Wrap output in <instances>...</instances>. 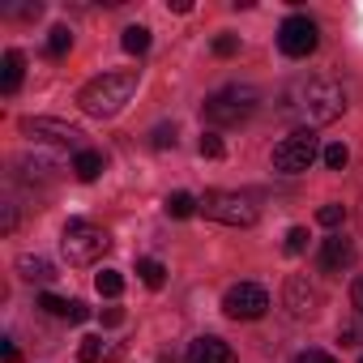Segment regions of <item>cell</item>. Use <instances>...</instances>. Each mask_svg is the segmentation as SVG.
Returning <instances> with one entry per match:
<instances>
[{
    "instance_id": "1",
    "label": "cell",
    "mask_w": 363,
    "mask_h": 363,
    "mask_svg": "<svg viewBox=\"0 0 363 363\" xmlns=\"http://www.w3.org/2000/svg\"><path fill=\"white\" fill-rule=\"evenodd\" d=\"M286 111L303 120V128L312 124H333L342 111H346V90L329 77H312V82H299L286 90Z\"/></svg>"
},
{
    "instance_id": "2",
    "label": "cell",
    "mask_w": 363,
    "mask_h": 363,
    "mask_svg": "<svg viewBox=\"0 0 363 363\" xmlns=\"http://www.w3.org/2000/svg\"><path fill=\"white\" fill-rule=\"evenodd\" d=\"M137 94V69H120V73H99L94 82L82 86L77 107L94 120H111L124 111V103Z\"/></svg>"
},
{
    "instance_id": "3",
    "label": "cell",
    "mask_w": 363,
    "mask_h": 363,
    "mask_svg": "<svg viewBox=\"0 0 363 363\" xmlns=\"http://www.w3.org/2000/svg\"><path fill=\"white\" fill-rule=\"evenodd\" d=\"M257 103H261V94L252 90V86H223V90H214L210 99H206V120L210 124H218V128H231V124H240V120H248L252 111H257Z\"/></svg>"
},
{
    "instance_id": "4",
    "label": "cell",
    "mask_w": 363,
    "mask_h": 363,
    "mask_svg": "<svg viewBox=\"0 0 363 363\" xmlns=\"http://www.w3.org/2000/svg\"><path fill=\"white\" fill-rule=\"evenodd\" d=\"M107 248H111L107 231L94 227V223H86V218H73V223L65 227V235H60V252L69 257V265H90V261H99Z\"/></svg>"
},
{
    "instance_id": "5",
    "label": "cell",
    "mask_w": 363,
    "mask_h": 363,
    "mask_svg": "<svg viewBox=\"0 0 363 363\" xmlns=\"http://www.w3.org/2000/svg\"><path fill=\"white\" fill-rule=\"evenodd\" d=\"M316 154H320V141L312 137V128H295L291 137H282V141L274 145V171L299 175V171H308V167L316 162Z\"/></svg>"
},
{
    "instance_id": "6",
    "label": "cell",
    "mask_w": 363,
    "mask_h": 363,
    "mask_svg": "<svg viewBox=\"0 0 363 363\" xmlns=\"http://www.w3.org/2000/svg\"><path fill=\"white\" fill-rule=\"evenodd\" d=\"M201 214L223 223V227H252L257 223V206L244 193H206L201 197Z\"/></svg>"
},
{
    "instance_id": "7",
    "label": "cell",
    "mask_w": 363,
    "mask_h": 363,
    "mask_svg": "<svg viewBox=\"0 0 363 363\" xmlns=\"http://www.w3.org/2000/svg\"><path fill=\"white\" fill-rule=\"evenodd\" d=\"M278 48H282V56H291V60L312 56V52L320 48V30H316V22L303 18V13L286 18V22L278 26Z\"/></svg>"
},
{
    "instance_id": "8",
    "label": "cell",
    "mask_w": 363,
    "mask_h": 363,
    "mask_svg": "<svg viewBox=\"0 0 363 363\" xmlns=\"http://www.w3.org/2000/svg\"><path fill=\"white\" fill-rule=\"evenodd\" d=\"M223 312L231 320H261L269 312V291L257 286V282H235L227 295H223Z\"/></svg>"
},
{
    "instance_id": "9",
    "label": "cell",
    "mask_w": 363,
    "mask_h": 363,
    "mask_svg": "<svg viewBox=\"0 0 363 363\" xmlns=\"http://www.w3.org/2000/svg\"><path fill=\"white\" fill-rule=\"evenodd\" d=\"M282 303H286V312H291L295 320H312V316L320 312L325 295H320V286H316V282H308L303 274H291V278H286V286H282Z\"/></svg>"
},
{
    "instance_id": "10",
    "label": "cell",
    "mask_w": 363,
    "mask_h": 363,
    "mask_svg": "<svg viewBox=\"0 0 363 363\" xmlns=\"http://www.w3.org/2000/svg\"><path fill=\"white\" fill-rule=\"evenodd\" d=\"M22 133L35 137V141H52V145H82V128L77 124H65V120H22Z\"/></svg>"
},
{
    "instance_id": "11",
    "label": "cell",
    "mask_w": 363,
    "mask_h": 363,
    "mask_svg": "<svg viewBox=\"0 0 363 363\" xmlns=\"http://www.w3.org/2000/svg\"><path fill=\"white\" fill-rule=\"evenodd\" d=\"M320 265H325L329 274L350 269V265H354V244H350L346 235H329V240L320 244Z\"/></svg>"
},
{
    "instance_id": "12",
    "label": "cell",
    "mask_w": 363,
    "mask_h": 363,
    "mask_svg": "<svg viewBox=\"0 0 363 363\" xmlns=\"http://www.w3.org/2000/svg\"><path fill=\"white\" fill-rule=\"evenodd\" d=\"M189 363H235V354H231V346L223 342V337H197L193 346H189Z\"/></svg>"
},
{
    "instance_id": "13",
    "label": "cell",
    "mask_w": 363,
    "mask_h": 363,
    "mask_svg": "<svg viewBox=\"0 0 363 363\" xmlns=\"http://www.w3.org/2000/svg\"><path fill=\"white\" fill-rule=\"evenodd\" d=\"M22 77H26V60H22V52H5V60H0V90L13 94V90L22 86Z\"/></svg>"
},
{
    "instance_id": "14",
    "label": "cell",
    "mask_w": 363,
    "mask_h": 363,
    "mask_svg": "<svg viewBox=\"0 0 363 363\" xmlns=\"http://www.w3.org/2000/svg\"><path fill=\"white\" fill-rule=\"evenodd\" d=\"M103 167H107V158H103L99 150H77V158H73V175L82 179V184L99 179V175H103Z\"/></svg>"
},
{
    "instance_id": "15",
    "label": "cell",
    "mask_w": 363,
    "mask_h": 363,
    "mask_svg": "<svg viewBox=\"0 0 363 363\" xmlns=\"http://www.w3.org/2000/svg\"><path fill=\"white\" fill-rule=\"evenodd\" d=\"M18 274H22L26 282H52V278H56V265L43 261V257H18Z\"/></svg>"
},
{
    "instance_id": "16",
    "label": "cell",
    "mask_w": 363,
    "mask_h": 363,
    "mask_svg": "<svg viewBox=\"0 0 363 363\" xmlns=\"http://www.w3.org/2000/svg\"><path fill=\"white\" fill-rule=\"evenodd\" d=\"M162 210H167V214H171V218H193V214H197V210H201V201H197V197H193V193H171V197H167V206H162Z\"/></svg>"
},
{
    "instance_id": "17",
    "label": "cell",
    "mask_w": 363,
    "mask_h": 363,
    "mask_svg": "<svg viewBox=\"0 0 363 363\" xmlns=\"http://www.w3.org/2000/svg\"><path fill=\"white\" fill-rule=\"evenodd\" d=\"M120 48H124L128 56H145V52H150V30H145V26H124Z\"/></svg>"
},
{
    "instance_id": "18",
    "label": "cell",
    "mask_w": 363,
    "mask_h": 363,
    "mask_svg": "<svg viewBox=\"0 0 363 363\" xmlns=\"http://www.w3.org/2000/svg\"><path fill=\"white\" fill-rule=\"evenodd\" d=\"M137 278L150 286V291H158L162 282H167V269H162V261H154V257H145V261H137Z\"/></svg>"
},
{
    "instance_id": "19",
    "label": "cell",
    "mask_w": 363,
    "mask_h": 363,
    "mask_svg": "<svg viewBox=\"0 0 363 363\" xmlns=\"http://www.w3.org/2000/svg\"><path fill=\"white\" fill-rule=\"evenodd\" d=\"M94 286H99L103 299H116V295L124 291V278H120V269H103V274L94 278Z\"/></svg>"
},
{
    "instance_id": "20",
    "label": "cell",
    "mask_w": 363,
    "mask_h": 363,
    "mask_svg": "<svg viewBox=\"0 0 363 363\" xmlns=\"http://www.w3.org/2000/svg\"><path fill=\"white\" fill-rule=\"evenodd\" d=\"M69 48H73V30L69 26H56L48 35V56H69Z\"/></svg>"
},
{
    "instance_id": "21",
    "label": "cell",
    "mask_w": 363,
    "mask_h": 363,
    "mask_svg": "<svg viewBox=\"0 0 363 363\" xmlns=\"http://www.w3.org/2000/svg\"><path fill=\"white\" fill-rule=\"evenodd\" d=\"M320 158H325V167H329V171H342V167L350 162V150H346L342 141H329V145L320 150Z\"/></svg>"
},
{
    "instance_id": "22",
    "label": "cell",
    "mask_w": 363,
    "mask_h": 363,
    "mask_svg": "<svg viewBox=\"0 0 363 363\" xmlns=\"http://www.w3.org/2000/svg\"><path fill=\"white\" fill-rule=\"evenodd\" d=\"M316 223H320V227H329V231H337V227L346 223V206H337V201L320 206V210H316Z\"/></svg>"
},
{
    "instance_id": "23",
    "label": "cell",
    "mask_w": 363,
    "mask_h": 363,
    "mask_svg": "<svg viewBox=\"0 0 363 363\" xmlns=\"http://www.w3.org/2000/svg\"><path fill=\"white\" fill-rule=\"evenodd\" d=\"M39 308H43L48 316H65V320H69L73 299H60V295H52V291H48V295H39Z\"/></svg>"
},
{
    "instance_id": "24",
    "label": "cell",
    "mask_w": 363,
    "mask_h": 363,
    "mask_svg": "<svg viewBox=\"0 0 363 363\" xmlns=\"http://www.w3.org/2000/svg\"><path fill=\"white\" fill-rule=\"evenodd\" d=\"M197 150H201V158H223V154H227V145H223V137H218V133H201Z\"/></svg>"
},
{
    "instance_id": "25",
    "label": "cell",
    "mask_w": 363,
    "mask_h": 363,
    "mask_svg": "<svg viewBox=\"0 0 363 363\" xmlns=\"http://www.w3.org/2000/svg\"><path fill=\"white\" fill-rule=\"evenodd\" d=\"M282 248H286V257H299V252L308 248V231H303V227H291L286 240H282Z\"/></svg>"
},
{
    "instance_id": "26",
    "label": "cell",
    "mask_w": 363,
    "mask_h": 363,
    "mask_svg": "<svg viewBox=\"0 0 363 363\" xmlns=\"http://www.w3.org/2000/svg\"><path fill=\"white\" fill-rule=\"evenodd\" d=\"M77 359H82V363H99V359H103V337H82Z\"/></svg>"
},
{
    "instance_id": "27",
    "label": "cell",
    "mask_w": 363,
    "mask_h": 363,
    "mask_svg": "<svg viewBox=\"0 0 363 363\" xmlns=\"http://www.w3.org/2000/svg\"><path fill=\"white\" fill-rule=\"evenodd\" d=\"M337 337H342V346H363V320H346L337 329Z\"/></svg>"
},
{
    "instance_id": "28",
    "label": "cell",
    "mask_w": 363,
    "mask_h": 363,
    "mask_svg": "<svg viewBox=\"0 0 363 363\" xmlns=\"http://www.w3.org/2000/svg\"><path fill=\"white\" fill-rule=\"evenodd\" d=\"M150 145H154V150H171V145H175V124H158L154 137H150Z\"/></svg>"
},
{
    "instance_id": "29",
    "label": "cell",
    "mask_w": 363,
    "mask_h": 363,
    "mask_svg": "<svg viewBox=\"0 0 363 363\" xmlns=\"http://www.w3.org/2000/svg\"><path fill=\"white\" fill-rule=\"evenodd\" d=\"M13 227H18V206H13V201H5V206H0V231L13 235Z\"/></svg>"
},
{
    "instance_id": "30",
    "label": "cell",
    "mask_w": 363,
    "mask_h": 363,
    "mask_svg": "<svg viewBox=\"0 0 363 363\" xmlns=\"http://www.w3.org/2000/svg\"><path fill=\"white\" fill-rule=\"evenodd\" d=\"M235 52H240V39H235V35H218V39H214V56L227 60V56H235Z\"/></svg>"
},
{
    "instance_id": "31",
    "label": "cell",
    "mask_w": 363,
    "mask_h": 363,
    "mask_svg": "<svg viewBox=\"0 0 363 363\" xmlns=\"http://www.w3.org/2000/svg\"><path fill=\"white\" fill-rule=\"evenodd\" d=\"M295 363H337V359L325 350H303V354H295Z\"/></svg>"
},
{
    "instance_id": "32",
    "label": "cell",
    "mask_w": 363,
    "mask_h": 363,
    "mask_svg": "<svg viewBox=\"0 0 363 363\" xmlns=\"http://www.w3.org/2000/svg\"><path fill=\"white\" fill-rule=\"evenodd\" d=\"M0 359H5V363H18V359H22V350L13 346V337H5V342H0Z\"/></svg>"
},
{
    "instance_id": "33",
    "label": "cell",
    "mask_w": 363,
    "mask_h": 363,
    "mask_svg": "<svg viewBox=\"0 0 363 363\" xmlns=\"http://www.w3.org/2000/svg\"><path fill=\"white\" fill-rule=\"evenodd\" d=\"M69 320H73V325H82V320H90V308H86L82 299H73V308H69Z\"/></svg>"
},
{
    "instance_id": "34",
    "label": "cell",
    "mask_w": 363,
    "mask_h": 363,
    "mask_svg": "<svg viewBox=\"0 0 363 363\" xmlns=\"http://www.w3.org/2000/svg\"><path fill=\"white\" fill-rule=\"evenodd\" d=\"M350 303H354V312L363 316V278H354V286H350Z\"/></svg>"
},
{
    "instance_id": "35",
    "label": "cell",
    "mask_w": 363,
    "mask_h": 363,
    "mask_svg": "<svg viewBox=\"0 0 363 363\" xmlns=\"http://www.w3.org/2000/svg\"><path fill=\"white\" fill-rule=\"evenodd\" d=\"M103 325H107V329L124 325V312H120V308H107V312H103Z\"/></svg>"
},
{
    "instance_id": "36",
    "label": "cell",
    "mask_w": 363,
    "mask_h": 363,
    "mask_svg": "<svg viewBox=\"0 0 363 363\" xmlns=\"http://www.w3.org/2000/svg\"><path fill=\"white\" fill-rule=\"evenodd\" d=\"M359 227H363V197H359Z\"/></svg>"
},
{
    "instance_id": "37",
    "label": "cell",
    "mask_w": 363,
    "mask_h": 363,
    "mask_svg": "<svg viewBox=\"0 0 363 363\" xmlns=\"http://www.w3.org/2000/svg\"><path fill=\"white\" fill-rule=\"evenodd\" d=\"M158 363H175V359H167V354H162V359H158Z\"/></svg>"
},
{
    "instance_id": "38",
    "label": "cell",
    "mask_w": 363,
    "mask_h": 363,
    "mask_svg": "<svg viewBox=\"0 0 363 363\" xmlns=\"http://www.w3.org/2000/svg\"><path fill=\"white\" fill-rule=\"evenodd\" d=\"M359 363H363V354H359Z\"/></svg>"
}]
</instances>
